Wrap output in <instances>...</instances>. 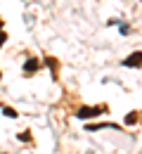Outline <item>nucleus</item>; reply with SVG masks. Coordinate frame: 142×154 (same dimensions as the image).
<instances>
[{
    "label": "nucleus",
    "instance_id": "nucleus-1",
    "mask_svg": "<svg viewBox=\"0 0 142 154\" xmlns=\"http://www.w3.org/2000/svg\"><path fill=\"white\" fill-rule=\"evenodd\" d=\"M102 112H107V107H81L76 116L78 119H92V116H100Z\"/></svg>",
    "mask_w": 142,
    "mask_h": 154
},
{
    "label": "nucleus",
    "instance_id": "nucleus-2",
    "mask_svg": "<svg viewBox=\"0 0 142 154\" xmlns=\"http://www.w3.org/2000/svg\"><path fill=\"white\" fill-rule=\"evenodd\" d=\"M123 66H142V52H133L128 59H123Z\"/></svg>",
    "mask_w": 142,
    "mask_h": 154
},
{
    "label": "nucleus",
    "instance_id": "nucleus-3",
    "mask_svg": "<svg viewBox=\"0 0 142 154\" xmlns=\"http://www.w3.org/2000/svg\"><path fill=\"white\" fill-rule=\"evenodd\" d=\"M38 66H41V64H38L36 59H29V62L24 64V71H38Z\"/></svg>",
    "mask_w": 142,
    "mask_h": 154
},
{
    "label": "nucleus",
    "instance_id": "nucleus-4",
    "mask_svg": "<svg viewBox=\"0 0 142 154\" xmlns=\"http://www.w3.org/2000/svg\"><path fill=\"white\" fill-rule=\"evenodd\" d=\"M2 112H5V116H10V119H14V116H17V112H14V109H10V107H5Z\"/></svg>",
    "mask_w": 142,
    "mask_h": 154
},
{
    "label": "nucleus",
    "instance_id": "nucleus-5",
    "mask_svg": "<svg viewBox=\"0 0 142 154\" xmlns=\"http://www.w3.org/2000/svg\"><path fill=\"white\" fill-rule=\"evenodd\" d=\"M135 121H137V112H133V114L125 119V123H135Z\"/></svg>",
    "mask_w": 142,
    "mask_h": 154
},
{
    "label": "nucleus",
    "instance_id": "nucleus-6",
    "mask_svg": "<svg viewBox=\"0 0 142 154\" xmlns=\"http://www.w3.org/2000/svg\"><path fill=\"white\" fill-rule=\"evenodd\" d=\"M0 26H2V21H0ZM2 43H5V33L0 31V45H2Z\"/></svg>",
    "mask_w": 142,
    "mask_h": 154
}]
</instances>
